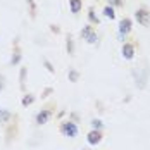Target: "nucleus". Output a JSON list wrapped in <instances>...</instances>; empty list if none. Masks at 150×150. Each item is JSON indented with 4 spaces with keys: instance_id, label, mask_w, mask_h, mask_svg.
Masks as SVG:
<instances>
[{
    "instance_id": "423d86ee",
    "label": "nucleus",
    "mask_w": 150,
    "mask_h": 150,
    "mask_svg": "<svg viewBox=\"0 0 150 150\" xmlns=\"http://www.w3.org/2000/svg\"><path fill=\"white\" fill-rule=\"evenodd\" d=\"M122 57L126 60H131L133 57H135V45H131V43H124L122 45Z\"/></svg>"
},
{
    "instance_id": "7ed1b4c3",
    "label": "nucleus",
    "mask_w": 150,
    "mask_h": 150,
    "mask_svg": "<svg viewBox=\"0 0 150 150\" xmlns=\"http://www.w3.org/2000/svg\"><path fill=\"white\" fill-rule=\"evenodd\" d=\"M131 30H133V21H131L129 17L121 19V23H119V38L121 40H122L128 33H131Z\"/></svg>"
},
{
    "instance_id": "4468645a",
    "label": "nucleus",
    "mask_w": 150,
    "mask_h": 150,
    "mask_svg": "<svg viewBox=\"0 0 150 150\" xmlns=\"http://www.w3.org/2000/svg\"><path fill=\"white\" fill-rule=\"evenodd\" d=\"M35 102V97L33 95H24V98L21 100V104H23V107H26V105H30Z\"/></svg>"
},
{
    "instance_id": "6e6552de",
    "label": "nucleus",
    "mask_w": 150,
    "mask_h": 150,
    "mask_svg": "<svg viewBox=\"0 0 150 150\" xmlns=\"http://www.w3.org/2000/svg\"><path fill=\"white\" fill-rule=\"evenodd\" d=\"M66 48H67V54H69V55H74V42H73V38H71V36H67Z\"/></svg>"
},
{
    "instance_id": "0eeeda50",
    "label": "nucleus",
    "mask_w": 150,
    "mask_h": 150,
    "mask_svg": "<svg viewBox=\"0 0 150 150\" xmlns=\"http://www.w3.org/2000/svg\"><path fill=\"white\" fill-rule=\"evenodd\" d=\"M81 7H83V0H69V9H71V12L74 16L79 14Z\"/></svg>"
},
{
    "instance_id": "1a4fd4ad",
    "label": "nucleus",
    "mask_w": 150,
    "mask_h": 150,
    "mask_svg": "<svg viewBox=\"0 0 150 150\" xmlns=\"http://www.w3.org/2000/svg\"><path fill=\"white\" fill-rule=\"evenodd\" d=\"M88 19H90V24H98L100 21H98V17H97V14H95V11L93 9H88Z\"/></svg>"
},
{
    "instance_id": "f3484780",
    "label": "nucleus",
    "mask_w": 150,
    "mask_h": 150,
    "mask_svg": "<svg viewBox=\"0 0 150 150\" xmlns=\"http://www.w3.org/2000/svg\"><path fill=\"white\" fill-rule=\"evenodd\" d=\"M107 4L110 7H121L122 5V0H107Z\"/></svg>"
},
{
    "instance_id": "f257e3e1",
    "label": "nucleus",
    "mask_w": 150,
    "mask_h": 150,
    "mask_svg": "<svg viewBox=\"0 0 150 150\" xmlns=\"http://www.w3.org/2000/svg\"><path fill=\"white\" fill-rule=\"evenodd\" d=\"M60 133L64 136H67V138H76V135H78L76 122H73V121H64L60 124Z\"/></svg>"
},
{
    "instance_id": "f8f14e48",
    "label": "nucleus",
    "mask_w": 150,
    "mask_h": 150,
    "mask_svg": "<svg viewBox=\"0 0 150 150\" xmlns=\"http://www.w3.org/2000/svg\"><path fill=\"white\" fill-rule=\"evenodd\" d=\"M67 78H69V81L76 83V81L79 79V73H78V71H74V69H69V73H67Z\"/></svg>"
},
{
    "instance_id": "20e7f679",
    "label": "nucleus",
    "mask_w": 150,
    "mask_h": 150,
    "mask_svg": "<svg viewBox=\"0 0 150 150\" xmlns=\"http://www.w3.org/2000/svg\"><path fill=\"white\" fill-rule=\"evenodd\" d=\"M86 140H88V143L90 145H98L100 142H102V133H100V129H91L88 136H86Z\"/></svg>"
},
{
    "instance_id": "dca6fc26",
    "label": "nucleus",
    "mask_w": 150,
    "mask_h": 150,
    "mask_svg": "<svg viewBox=\"0 0 150 150\" xmlns=\"http://www.w3.org/2000/svg\"><path fill=\"white\" fill-rule=\"evenodd\" d=\"M19 60H21V54H19V48H16V55L12 57V60H11V64L14 66V64H17Z\"/></svg>"
},
{
    "instance_id": "9d476101",
    "label": "nucleus",
    "mask_w": 150,
    "mask_h": 150,
    "mask_svg": "<svg viewBox=\"0 0 150 150\" xmlns=\"http://www.w3.org/2000/svg\"><path fill=\"white\" fill-rule=\"evenodd\" d=\"M104 16H105V17H109V19H116V12H114V7L107 5V7L104 9Z\"/></svg>"
},
{
    "instance_id": "39448f33",
    "label": "nucleus",
    "mask_w": 150,
    "mask_h": 150,
    "mask_svg": "<svg viewBox=\"0 0 150 150\" xmlns=\"http://www.w3.org/2000/svg\"><path fill=\"white\" fill-rule=\"evenodd\" d=\"M50 117H52V110H50V109H42V110L36 114V124H45Z\"/></svg>"
},
{
    "instance_id": "9b49d317",
    "label": "nucleus",
    "mask_w": 150,
    "mask_h": 150,
    "mask_svg": "<svg viewBox=\"0 0 150 150\" xmlns=\"http://www.w3.org/2000/svg\"><path fill=\"white\" fill-rule=\"evenodd\" d=\"M11 112L9 110H5V109H0V122H7V121L11 119Z\"/></svg>"
},
{
    "instance_id": "ddd939ff",
    "label": "nucleus",
    "mask_w": 150,
    "mask_h": 150,
    "mask_svg": "<svg viewBox=\"0 0 150 150\" xmlns=\"http://www.w3.org/2000/svg\"><path fill=\"white\" fill-rule=\"evenodd\" d=\"M91 31H93V26H91V24H86V26H85V28L81 30V38L85 40V38H86V36L90 35Z\"/></svg>"
},
{
    "instance_id": "412c9836",
    "label": "nucleus",
    "mask_w": 150,
    "mask_h": 150,
    "mask_svg": "<svg viewBox=\"0 0 150 150\" xmlns=\"http://www.w3.org/2000/svg\"><path fill=\"white\" fill-rule=\"evenodd\" d=\"M48 93H52V88H47V90L43 91V95H42V97H48Z\"/></svg>"
},
{
    "instance_id": "aec40b11",
    "label": "nucleus",
    "mask_w": 150,
    "mask_h": 150,
    "mask_svg": "<svg viewBox=\"0 0 150 150\" xmlns=\"http://www.w3.org/2000/svg\"><path fill=\"white\" fill-rule=\"evenodd\" d=\"M43 64H45V66H47V69H48L50 73H55V69L52 67V64H50V62H48V60H47V59H43Z\"/></svg>"
},
{
    "instance_id": "2eb2a0df",
    "label": "nucleus",
    "mask_w": 150,
    "mask_h": 150,
    "mask_svg": "<svg viewBox=\"0 0 150 150\" xmlns=\"http://www.w3.org/2000/svg\"><path fill=\"white\" fill-rule=\"evenodd\" d=\"M85 40H86L90 45H93V43L97 42V33H95V31H91V33L88 35V36H86V38H85Z\"/></svg>"
},
{
    "instance_id": "a211bd4d",
    "label": "nucleus",
    "mask_w": 150,
    "mask_h": 150,
    "mask_svg": "<svg viewBox=\"0 0 150 150\" xmlns=\"http://www.w3.org/2000/svg\"><path fill=\"white\" fill-rule=\"evenodd\" d=\"M91 126H93V129H100V128H102V121L93 119L91 121Z\"/></svg>"
},
{
    "instance_id": "f03ea898",
    "label": "nucleus",
    "mask_w": 150,
    "mask_h": 150,
    "mask_svg": "<svg viewBox=\"0 0 150 150\" xmlns=\"http://www.w3.org/2000/svg\"><path fill=\"white\" fill-rule=\"evenodd\" d=\"M135 19L138 21V24L142 26H149L150 24V12L145 9V7H140L135 12Z\"/></svg>"
},
{
    "instance_id": "6ab92c4d",
    "label": "nucleus",
    "mask_w": 150,
    "mask_h": 150,
    "mask_svg": "<svg viewBox=\"0 0 150 150\" xmlns=\"http://www.w3.org/2000/svg\"><path fill=\"white\" fill-rule=\"evenodd\" d=\"M24 78H26V67H21V74H19V79H21V86L24 85Z\"/></svg>"
}]
</instances>
